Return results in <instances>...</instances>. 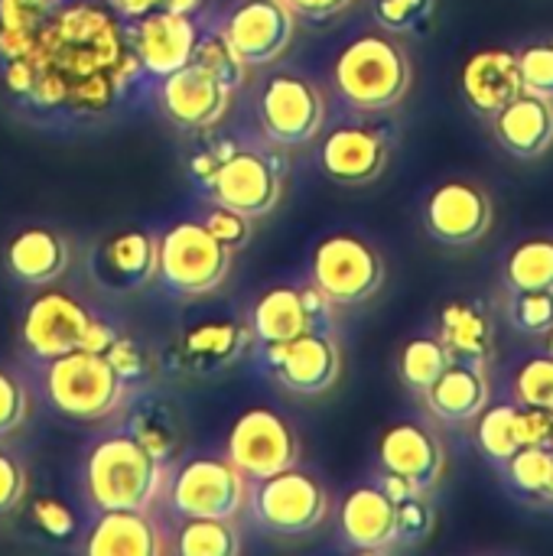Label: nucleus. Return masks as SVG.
<instances>
[{"mask_svg": "<svg viewBox=\"0 0 553 556\" xmlns=\"http://www.w3.org/2000/svg\"><path fill=\"white\" fill-rule=\"evenodd\" d=\"M124 36H127V46H130L137 65L147 75L163 78L192 59L199 29H196L189 13H176V10L160 7L147 16L127 20Z\"/></svg>", "mask_w": 553, "mask_h": 556, "instance_id": "6ab92c4d", "label": "nucleus"}, {"mask_svg": "<svg viewBox=\"0 0 553 556\" xmlns=\"http://www.w3.org/2000/svg\"><path fill=\"white\" fill-rule=\"evenodd\" d=\"M378 466H381V472L398 476L427 495L430 489L440 485V479L447 472V450L430 427H424L417 420H401L381 433Z\"/></svg>", "mask_w": 553, "mask_h": 556, "instance_id": "aec40b11", "label": "nucleus"}, {"mask_svg": "<svg viewBox=\"0 0 553 556\" xmlns=\"http://www.w3.org/2000/svg\"><path fill=\"white\" fill-rule=\"evenodd\" d=\"M290 10L303 20H313V23H326L339 13H345L355 0H287Z\"/></svg>", "mask_w": 553, "mask_h": 556, "instance_id": "09e8293b", "label": "nucleus"}, {"mask_svg": "<svg viewBox=\"0 0 553 556\" xmlns=\"http://www.w3.org/2000/svg\"><path fill=\"white\" fill-rule=\"evenodd\" d=\"M502 472H505L508 489H515V492L525 495V498L541 502V495H544V489H548V482H551L553 450L551 446H521V450L502 466Z\"/></svg>", "mask_w": 553, "mask_h": 556, "instance_id": "f704fd0d", "label": "nucleus"}, {"mask_svg": "<svg viewBox=\"0 0 553 556\" xmlns=\"http://www.w3.org/2000/svg\"><path fill=\"white\" fill-rule=\"evenodd\" d=\"M437 10V0H378L375 3V20L381 29L394 36L417 33Z\"/></svg>", "mask_w": 553, "mask_h": 556, "instance_id": "ea45409f", "label": "nucleus"}, {"mask_svg": "<svg viewBox=\"0 0 553 556\" xmlns=\"http://www.w3.org/2000/svg\"><path fill=\"white\" fill-rule=\"evenodd\" d=\"M495 222V205L486 186L473 179H447L430 189L424 205L427 235L447 248H473L479 244Z\"/></svg>", "mask_w": 553, "mask_h": 556, "instance_id": "4468645a", "label": "nucleus"}, {"mask_svg": "<svg viewBox=\"0 0 553 556\" xmlns=\"http://www.w3.org/2000/svg\"><path fill=\"white\" fill-rule=\"evenodd\" d=\"M548 352H551V355H553V329H551V332H548Z\"/></svg>", "mask_w": 553, "mask_h": 556, "instance_id": "864d4df0", "label": "nucleus"}, {"mask_svg": "<svg viewBox=\"0 0 553 556\" xmlns=\"http://www.w3.org/2000/svg\"><path fill=\"white\" fill-rule=\"evenodd\" d=\"M72 261L68 241L46 225L20 228L3 248V267L13 280L26 287H49L55 283Z\"/></svg>", "mask_w": 553, "mask_h": 556, "instance_id": "a878e982", "label": "nucleus"}, {"mask_svg": "<svg viewBox=\"0 0 553 556\" xmlns=\"http://www.w3.org/2000/svg\"><path fill=\"white\" fill-rule=\"evenodd\" d=\"M261 362L280 388L303 397L326 394L342 375V349L326 329L303 332L290 342L261 345Z\"/></svg>", "mask_w": 553, "mask_h": 556, "instance_id": "ddd939ff", "label": "nucleus"}, {"mask_svg": "<svg viewBox=\"0 0 553 556\" xmlns=\"http://www.w3.org/2000/svg\"><path fill=\"white\" fill-rule=\"evenodd\" d=\"M293 29L297 13L287 0H241L222 23L225 39L244 65L277 62L293 42Z\"/></svg>", "mask_w": 553, "mask_h": 556, "instance_id": "f3484780", "label": "nucleus"}, {"mask_svg": "<svg viewBox=\"0 0 553 556\" xmlns=\"http://www.w3.org/2000/svg\"><path fill=\"white\" fill-rule=\"evenodd\" d=\"M78 551L85 556H156L163 554V538L150 511L114 508L95 511Z\"/></svg>", "mask_w": 553, "mask_h": 556, "instance_id": "b1692460", "label": "nucleus"}, {"mask_svg": "<svg viewBox=\"0 0 553 556\" xmlns=\"http://www.w3.org/2000/svg\"><path fill=\"white\" fill-rule=\"evenodd\" d=\"M225 456L248 476V482L267 479L300 463V437L277 410L251 407L231 424Z\"/></svg>", "mask_w": 553, "mask_h": 556, "instance_id": "9b49d317", "label": "nucleus"}, {"mask_svg": "<svg viewBox=\"0 0 553 556\" xmlns=\"http://www.w3.org/2000/svg\"><path fill=\"white\" fill-rule=\"evenodd\" d=\"M398 505V547H414L433 531V508L424 502V492L407 495Z\"/></svg>", "mask_w": 553, "mask_h": 556, "instance_id": "37998d69", "label": "nucleus"}, {"mask_svg": "<svg viewBox=\"0 0 553 556\" xmlns=\"http://www.w3.org/2000/svg\"><path fill=\"white\" fill-rule=\"evenodd\" d=\"M310 283L332 306H359L385 287V257L355 231H332L310 254Z\"/></svg>", "mask_w": 553, "mask_h": 556, "instance_id": "0eeeda50", "label": "nucleus"}, {"mask_svg": "<svg viewBox=\"0 0 553 556\" xmlns=\"http://www.w3.org/2000/svg\"><path fill=\"white\" fill-rule=\"evenodd\" d=\"M339 534L352 551H365V554H381L398 547L394 498L378 482L352 489L339 505Z\"/></svg>", "mask_w": 553, "mask_h": 556, "instance_id": "4be33fe9", "label": "nucleus"}, {"mask_svg": "<svg viewBox=\"0 0 553 556\" xmlns=\"http://www.w3.org/2000/svg\"><path fill=\"white\" fill-rule=\"evenodd\" d=\"M251 342H254V336H251V326H244V323H225V319L199 323L183 332L179 358H183V368H189L196 375H215V371L235 365Z\"/></svg>", "mask_w": 553, "mask_h": 556, "instance_id": "cd10ccee", "label": "nucleus"}, {"mask_svg": "<svg viewBox=\"0 0 553 556\" xmlns=\"http://www.w3.org/2000/svg\"><path fill=\"white\" fill-rule=\"evenodd\" d=\"M137 59L124 26L91 3L62 7L42 23L33 49L3 62V88L39 108L95 114L114 101Z\"/></svg>", "mask_w": 553, "mask_h": 556, "instance_id": "f257e3e1", "label": "nucleus"}, {"mask_svg": "<svg viewBox=\"0 0 553 556\" xmlns=\"http://www.w3.org/2000/svg\"><path fill=\"white\" fill-rule=\"evenodd\" d=\"M199 3L202 0H166V10H176V13H189L192 16V10H199Z\"/></svg>", "mask_w": 553, "mask_h": 556, "instance_id": "3c124183", "label": "nucleus"}, {"mask_svg": "<svg viewBox=\"0 0 553 556\" xmlns=\"http://www.w3.org/2000/svg\"><path fill=\"white\" fill-rule=\"evenodd\" d=\"M192 62H199L202 68H209L212 75H218L231 91H238V88H241L244 72H248V65L241 62V55H238V52L231 49V42L225 39L222 26L196 39Z\"/></svg>", "mask_w": 553, "mask_h": 556, "instance_id": "c9c22d12", "label": "nucleus"}, {"mask_svg": "<svg viewBox=\"0 0 553 556\" xmlns=\"http://www.w3.org/2000/svg\"><path fill=\"white\" fill-rule=\"evenodd\" d=\"M257 121L271 143L300 147L319 137L326 124V98L300 72H274L257 98Z\"/></svg>", "mask_w": 553, "mask_h": 556, "instance_id": "9d476101", "label": "nucleus"}, {"mask_svg": "<svg viewBox=\"0 0 553 556\" xmlns=\"http://www.w3.org/2000/svg\"><path fill=\"white\" fill-rule=\"evenodd\" d=\"M176 424H169V420H163V407H143L134 420H130V433L160 459V463H166L169 466V459H173V453H176V446H179V437H176V430H173Z\"/></svg>", "mask_w": 553, "mask_h": 556, "instance_id": "58836bf2", "label": "nucleus"}, {"mask_svg": "<svg viewBox=\"0 0 553 556\" xmlns=\"http://www.w3.org/2000/svg\"><path fill=\"white\" fill-rule=\"evenodd\" d=\"M23 495H26V469L13 453L0 450V518L13 515L23 505Z\"/></svg>", "mask_w": 553, "mask_h": 556, "instance_id": "a18cd8bd", "label": "nucleus"}, {"mask_svg": "<svg viewBox=\"0 0 553 556\" xmlns=\"http://www.w3.org/2000/svg\"><path fill=\"white\" fill-rule=\"evenodd\" d=\"M108 358H111V365L121 371V378L130 384V381H140L143 375H147V355H143V349H137L130 339H117L111 349H108Z\"/></svg>", "mask_w": 553, "mask_h": 556, "instance_id": "de8ad7c7", "label": "nucleus"}, {"mask_svg": "<svg viewBox=\"0 0 553 556\" xmlns=\"http://www.w3.org/2000/svg\"><path fill=\"white\" fill-rule=\"evenodd\" d=\"M241 551L235 521L225 518H183L176 531V554L235 556Z\"/></svg>", "mask_w": 553, "mask_h": 556, "instance_id": "473e14b6", "label": "nucleus"}, {"mask_svg": "<svg viewBox=\"0 0 553 556\" xmlns=\"http://www.w3.org/2000/svg\"><path fill=\"white\" fill-rule=\"evenodd\" d=\"M476 443L479 453L492 466H505L521 450V430H518V404H492L476 417Z\"/></svg>", "mask_w": 553, "mask_h": 556, "instance_id": "7c9ffc66", "label": "nucleus"}, {"mask_svg": "<svg viewBox=\"0 0 553 556\" xmlns=\"http://www.w3.org/2000/svg\"><path fill=\"white\" fill-rule=\"evenodd\" d=\"M81 492L95 511H150L166 492L169 466L160 463L130 430L98 437L81 456Z\"/></svg>", "mask_w": 553, "mask_h": 556, "instance_id": "f03ea898", "label": "nucleus"}, {"mask_svg": "<svg viewBox=\"0 0 553 556\" xmlns=\"http://www.w3.org/2000/svg\"><path fill=\"white\" fill-rule=\"evenodd\" d=\"M508 290H553V238H528L505 257Z\"/></svg>", "mask_w": 553, "mask_h": 556, "instance_id": "2f4dec72", "label": "nucleus"}, {"mask_svg": "<svg viewBox=\"0 0 553 556\" xmlns=\"http://www.w3.org/2000/svg\"><path fill=\"white\" fill-rule=\"evenodd\" d=\"M156 235L147 228H117L91 251V274L104 290H140L156 277Z\"/></svg>", "mask_w": 553, "mask_h": 556, "instance_id": "412c9836", "label": "nucleus"}, {"mask_svg": "<svg viewBox=\"0 0 553 556\" xmlns=\"http://www.w3.org/2000/svg\"><path fill=\"white\" fill-rule=\"evenodd\" d=\"M541 502L553 505V472H551V482H548V489H544V495H541Z\"/></svg>", "mask_w": 553, "mask_h": 556, "instance_id": "603ef678", "label": "nucleus"}, {"mask_svg": "<svg viewBox=\"0 0 553 556\" xmlns=\"http://www.w3.org/2000/svg\"><path fill=\"white\" fill-rule=\"evenodd\" d=\"M127 381L98 352H68L42 362V394L68 420L98 424L114 417L127 401Z\"/></svg>", "mask_w": 553, "mask_h": 556, "instance_id": "39448f33", "label": "nucleus"}, {"mask_svg": "<svg viewBox=\"0 0 553 556\" xmlns=\"http://www.w3.org/2000/svg\"><path fill=\"white\" fill-rule=\"evenodd\" d=\"M202 222H205L209 231H212L225 248H231V251H241V248H248V241H251V218L241 215V212H235V208H228V205L212 202V208L205 212Z\"/></svg>", "mask_w": 553, "mask_h": 556, "instance_id": "c03bdc74", "label": "nucleus"}, {"mask_svg": "<svg viewBox=\"0 0 553 556\" xmlns=\"http://www.w3.org/2000/svg\"><path fill=\"white\" fill-rule=\"evenodd\" d=\"M248 326L257 345L290 342L316 329L332 332V303L313 283H277L251 303Z\"/></svg>", "mask_w": 553, "mask_h": 556, "instance_id": "2eb2a0df", "label": "nucleus"}, {"mask_svg": "<svg viewBox=\"0 0 553 556\" xmlns=\"http://www.w3.org/2000/svg\"><path fill=\"white\" fill-rule=\"evenodd\" d=\"M95 319L98 316L78 296L55 290L49 283L23 309V319H20L23 352H29L36 362H52L59 355L78 352Z\"/></svg>", "mask_w": 553, "mask_h": 556, "instance_id": "f8f14e48", "label": "nucleus"}, {"mask_svg": "<svg viewBox=\"0 0 553 556\" xmlns=\"http://www.w3.org/2000/svg\"><path fill=\"white\" fill-rule=\"evenodd\" d=\"M231 248H225L205 222L179 218L156 241V277L176 296H205L218 290L231 270Z\"/></svg>", "mask_w": 553, "mask_h": 556, "instance_id": "423d86ee", "label": "nucleus"}, {"mask_svg": "<svg viewBox=\"0 0 553 556\" xmlns=\"http://www.w3.org/2000/svg\"><path fill=\"white\" fill-rule=\"evenodd\" d=\"M427 410L450 424H473L492 401L489 391V378H486V365H469V362H450L447 371L420 394Z\"/></svg>", "mask_w": 553, "mask_h": 556, "instance_id": "bb28decb", "label": "nucleus"}, {"mask_svg": "<svg viewBox=\"0 0 553 556\" xmlns=\"http://www.w3.org/2000/svg\"><path fill=\"white\" fill-rule=\"evenodd\" d=\"M492 134L499 147L518 160H538L553 147V101L521 91L492 117Z\"/></svg>", "mask_w": 553, "mask_h": 556, "instance_id": "393cba45", "label": "nucleus"}, {"mask_svg": "<svg viewBox=\"0 0 553 556\" xmlns=\"http://www.w3.org/2000/svg\"><path fill=\"white\" fill-rule=\"evenodd\" d=\"M450 362L453 358L440 342V336H414L411 342H404L398 355V375L414 394H424L447 371Z\"/></svg>", "mask_w": 553, "mask_h": 556, "instance_id": "72a5a7b5", "label": "nucleus"}, {"mask_svg": "<svg viewBox=\"0 0 553 556\" xmlns=\"http://www.w3.org/2000/svg\"><path fill=\"white\" fill-rule=\"evenodd\" d=\"M440 342L453 362L486 365L495 349V329L489 313L479 303L453 300L440 313Z\"/></svg>", "mask_w": 553, "mask_h": 556, "instance_id": "c85d7f7f", "label": "nucleus"}, {"mask_svg": "<svg viewBox=\"0 0 553 556\" xmlns=\"http://www.w3.org/2000/svg\"><path fill=\"white\" fill-rule=\"evenodd\" d=\"M29 417V391L20 375L0 365V443L20 433Z\"/></svg>", "mask_w": 553, "mask_h": 556, "instance_id": "79ce46f5", "label": "nucleus"}, {"mask_svg": "<svg viewBox=\"0 0 553 556\" xmlns=\"http://www.w3.org/2000/svg\"><path fill=\"white\" fill-rule=\"evenodd\" d=\"M248 511L261 531L280 538H300L326 521L329 492L316 476L290 466L267 479H254V485H248Z\"/></svg>", "mask_w": 553, "mask_h": 556, "instance_id": "6e6552de", "label": "nucleus"}, {"mask_svg": "<svg viewBox=\"0 0 553 556\" xmlns=\"http://www.w3.org/2000/svg\"><path fill=\"white\" fill-rule=\"evenodd\" d=\"M508 323L525 336H548L553 329V290H512Z\"/></svg>", "mask_w": 553, "mask_h": 556, "instance_id": "e433bc0d", "label": "nucleus"}, {"mask_svg": "<svg viewBox=\"0 0 553 556\" xmlns=\"http://www.w3.org/2000/svg\"><path fill=\"white\" fill-rule=\"evenodd\" d=\"M59 3L62 0H0V59L26 55Z\"/></svg>", "mask_w": 553, "mask_h": 556, "instance_id": "c756f323", "label": "nucleus"}, {"mask_svg": "<svg viewBox=\"0 0 553 556\" xmlns=\"http://www.w3.org/2000/svg\"><path fill=\"white\" fill-rule=\"evenodd\" d=\"M166 502L179 518L235 521L248 508V476L228 456H192L166 482Z\"/></svg>", "mask_w": 553, "mask_h": 556, "instance_id": "1a4fd4ad", "label": "nucleus"}, {"mask_svg": "<svg viewBox=\"0 0 553 556\" xmlns=\"http://www.w3.org/2000/svg\"><path fill=\"white\" fill-rule=\"evenodd\" d=\"M548 446H551V450H553V430H551V443H548Z\"/></svg>", "mask_w": 553, "mask_h": 556, "instance_id": "5fc2aeb1", "label": "nucleus"}, {"mask_svg": "<svg viewBox=\"0 0 553 556\" xmlns=\"http://www.w3.org/2000/svg\"><path fill=\"white\" fill-rule=\"evenodd\" d=\"M33 521L39 531H46L55 541H65L75 534V515L68 505L55 502V498H36L33 502Z\"/></svg>", "mask_w": 553, "mask_h": 556, "instance_id": "49530a36", "label": "nucleus"}, {"mask_svg": "<svg viewBox=\"0 0 553 556\" xmlns=\"http://www.w3.org/2000/svg\"><path fill=\"white\" fill-rule=\"evenodd\" d=\"M521 85L531 94L553 101V39H535L518 52Z\"/></svg>", "mask_w": 553, "mask_h": 556, "instance_id": "a19ab883", "label": "nucleus"}, {"mask_svg": "<svg viewBox=\"0 0 553 556\" xmlns=\"http://www.w3.org/2000/svg\"><path fill=\"white\" fill-rule=\"evenodd\" d=\"M231 94L235 91L218 75H212L209 68L189 59L176 72L160 78L156 104L163 117L176 124L179 130H205V127H215L228 114Z\"/></svg>", "mask_w": 553, "mask_h": 556, "instance_id": "dca6fc26", "label": "nucleus"}, {"mask_svg": "<svg viewBox=\"0 0 553 556\" xmlns=\"http://www.w3.org/2000/svg\"><path fill=\"white\" fill-rule=\"evenodd\" d=\"M108 7H111L121 20H137V16H147V13L166 7V0H108Z\"/></svg>", "mask_w": 553, "mask_h": 556, "instance_id": "8fccbe9b", "label": "nucleus"}, {"mask_svg": "<svg viewBox=\"0 0 553 556\" xmlns=\"http://www.w3.org/2000/svg\"><path fill=\"white\" fill-rule=\"evenodd\" d=\"M391 160L388 134L365 121L336 124L319 143V169L339 186L375 182Z\"/></svg>", "mask_w": 553, "mask_h": 556, "instance_id": "a211bd4d", "label": "nucleus"}, {"mask_svg": "<svg viewBox=\"0 0 553 556\" xmlns=\"http://www.w3.org/2000/svg\"><path fill=\"white\" fill-rule=\"evenodd\" d=\"M212 202L228 205L248 218H264L284 195V160L257 147L205 150L192 160Z\"/></svg>", "mask_w": 553, "mask_h": 556, "instance_id": "20e7f679", "label": "nucleus"}, {"mask_svg": "<svg viewBox=\"0 0 553 556\" xmlns=\"http://www.w3.org/2000/svg\"><path fill=\"white\" fill-rule=\"evenodd\" d=\"M414 68L404 42L388 29H372L342 46L332 62V85L355 111H388L411 91Z\"/></svg>", "mask_w": 553, "mask_h": 556, "instance_id": "7ed1b4c3", "label": "nucleus"}, {"mask_svg": "<svg viewBox=\"0 0 553 556\" xmlns=\"http://www.w3.org/2000/svg\"><path fill=\"white\" fill-rule=\"evenodd\" d=\"M521 91H525V85H521L518 52L479 49L463 62L460 94L479 117H492L499 108H505Z\"/></svg>", "mask_w": 553, "mask_h": 556, "instance_id": "5701e85b", "label": "nucleus"}, {"mask_svg": "<svg viewBox=\"0 0 553 556\" xmlns=\"http://www.w3.org/2000/svg\"><path fill=\"white\" fill-rule=\"evenodd\" d=\"M512 394L515 404L521 407H541V410H553V355H535L528 358L512 381Z\"/></svg>", "mask_w": 553, "mask_h": 556, "instance_id": "4c0bfd02", "label": "nucleus"}]
</instances>
